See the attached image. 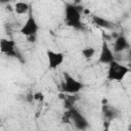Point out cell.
Here are the masks:
<instances>
[{
	"label": "cell",
	"instance_id": "obj_1",
	"mask_svg": "<svg viewBox=\"0 0 131 131\" xmlns=\"http://www.w3.org/2000/svg\"><path fill=\"white\" fill-rule=\"evenodd\" d=\"M129 72V70L115 61H113L108 69V78L113 80H121Z\"/></svg>",
	"mask_w": 131,
	"mask_h": 131
},
{
	"label": "cell",
	"instance_id": "obj_2",
	"mask_svg": "<svg viewBox=\"0 0 131 131\" xmlns=\"http://www.w3.org/2000/svg\"><path fill=\"white\" fill-rule=\"evenodd\" d=\"M47 56H48L49 67L52 69L57 68L63 61V54H61V53H56L53 51H47Z\"/></svg>",
	"mask_w": 131,
	"mask_h": 131
},
{
	"label": "cell",
	"instance_id": "obj_3",
	"mask_svg": "<svg viewBox=\"0 0 131 131\" xmlns=\"http://www.w3.org/2000/svg\"><path fill=\"white\" fill-rule=\"evenodd\" d=\"M37 30H38L37 24H36L35 19L31 16V17L27 20L26 25L23 27V29H21V33L25 34V35H27V36H32V35L36 34Z\"/></svg>",
	"mask_w": 131,
	"mask_h": 131
},
{
	"label": "cell",
	"instance_id": "obj_4",
	"mask_svg": "<svg viewBox=\"0 0 131 131\" xmlns=\"http://www.w3.org/2000/svg\"><path fill=\"white\" fill-rule=\"evenodd\" d=\"M67 77V82H66V89L67 91H70V92H77L80 90V88L82 87V85L77 82L76 80H74L72 77L70 76H66Z\"/></svg>",
	"mask_w": 131,
	"mask_h": 131
},
{
	"label": "cell",
	"instance_id": "obj_5",
	"mask_svg": "<svg viewBox=\"0 0 131 131\" xmlns=\"http://www.w3.org/2000/svg\"><path fill=\"white\" fill-rule=\"evenodd\" d=\"M0 48L4 53L7 54H11L12 52H14V43L5 39H2L0 41Z\"/></svg>",
	"mask_w": 131,
	"mask_h": 131
},
{
	"label": "cell",
	"instance_id": "obj_6",
	"mask_svg": "<svg viewBox=\"0 0 131 131\" xmlns=\"http://www.w3.org/2000/svg\"><path fill=\"white\" fill-rule=\"evenodd\" d=\"M67 15H68V20H70L73 24H75L76 21H78L79 18H80V15H79L78 11L74 7H68V9H67Z\"/></svg>",
	"mask_w": 131,
	"mask_h": 131
},
{
	"label": "cell",
	"instance_id": "obj_7",
	"mask_svg": "<svg viewBox=\"0 0 131 131\" xmlns=\"http://www.w3.org/2000/svg\"><path fill=\"white\" fill-rule=\"evenodd\" d=\"M29 10V5L25 2H16L14 5V11L17 14H25Z\"/></svg>",
	"mask_w": 131,
	"mask_h": 131
},
{
	"label": "cell",
	"instance_id": "obj_8",
	"mask_svg": "<svg viewBox=\"0 0 131 131\" xmlns=\"http://www.w3.org/2000/svg\"><path fill=\"white\" fill-rule=\"evenodd\" d=\"M94 53H95V49L92 48V47H87V48H85V49L82 50V54H83L86 58L92 57V56L94 55Z\"/></svg>",
	"mask_w": 131,
	"mask_h": 131
},
{
	"label": "cell",
	"instance_id": "obj_9",
	"mask_svg": "<svg viewBox=\"0 0 131 131\" xmlns=\"http://www.w3.org/2000/svg\"><path fill=\"white\" fill-rule=\"evenodd\" d=\"M34 99L35 100H42L43 98H44V94L41 92V91H38V92H36V93H34Z\"/></svg>",
	"mask_w": 131,
	"mask_h": 131
}]
</instances>
